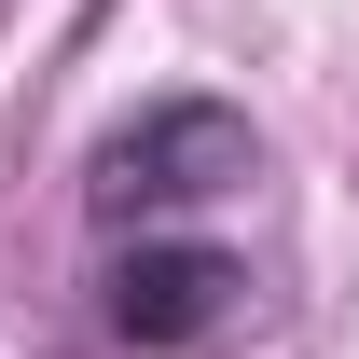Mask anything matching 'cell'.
Listing matches in <instances>:
<instances>
[{
    "label": "cell",
    "instance_id": "cell-1",
    "mask_svg": "<svg viewBox=\"0 0 359 359\" xmlns=\"http://www.w3.org/2000/svg\"><path fill=\"white\" fill-rule=\"evenodd\" d=\"M249 166H263V138L235 125L222 97H166V111H138V125L97 152V180H83V194H97V222H111V235H125V222L152 235V222H180V208L235 194Z\"/></svg>",
    "mask_w": 359,
    "mask_h": 359
},
{
    "label": "cell",
    "instance_id": "cell-2",
    "mask_svg": "<svg viewBox=\"0 0 359 359\" xmlns=\"http://www.w3.org/2000/svg\"><path fill=\"white\" fill-rule=\"evenodd\" d=\"M235 304H249V276L222 263V249H152L138 235L125 263H111V332L125 346H208V332H235Z\"/></svg>",
    "mask_w": 359,
    "mask_h": 359
}]
</instances>
